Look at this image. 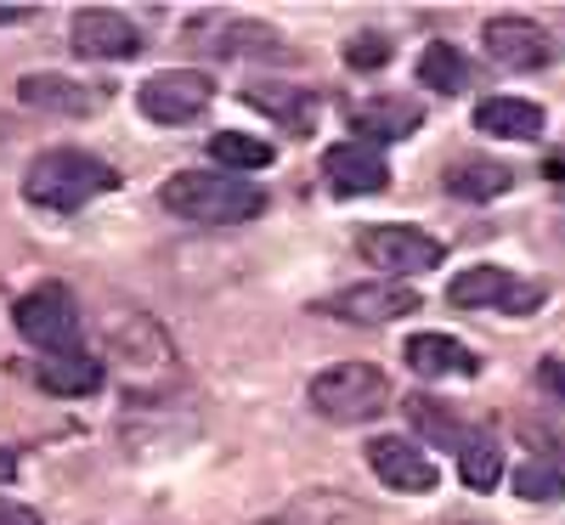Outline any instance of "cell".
<instances>
[{"label":"cell","instance_id":"1","mask_svg":"<svg viewBox=\"0 0 565 525\" xmlns=\"http://www.w3.org/2000/svg\"><path fill=\"white\" fill-rule=\"evenodd\" d=\"M159 204L193 226H238L266 210V193L232 170H175L159 186Z\"/></svg>","mask_w":565,"mask_h":525},{"label":"cell","instance_id":"2","mask_svg":"<svg viewBox=\"0 0 565 525\" xmlns=\"http://www.w3.org/2000/svg\"><path fill=\"white\" fill-rule=\"evenodd\" d=\"M114 186H119V170L103 164L97 153H79V148H52L23 170V199L40 210H57V215L85 210L90 199L114 193Z\"/></svg>","mask_w":565,"mask_h":525},{"label":"cell","instance_id":"3","mask_svg":"<svg viewBox=\"0 0 565 525\" xmlns=\"http://www.w3.org/2000/svg\"><path fill=\"white\" fill-rule=\"evenodd\" d=\"M114 373L130 401H153L175 385V345L170 333L148 317V311H130L114 322Z\"/></svg>","mask_w":565,"mask_h":525},{"label":"cell","instance_id":"4","mask_svg":"<svg viewBox=\"0 0 565 525\" xmlns=\"http://www.w3.org/2000/svg\"><path fill=\"white\" fill-rule=\"evenodd\" d=\"M311 407L328 424H373L391 407V378L373 362H334L311 378Z\"/></svg>","mask_w":565,"mask_h":525},{"label":"cell","instance_id":"5","mask_svg":"<svg viewBox=\"0 0 565 525\" xmlns=\"http://www.w3.org/2000/svg\"><path fill=\"white\" fill-rule=\"evenodd\" d=\"M12 322H18V333L40 356H79L85 322H79V306H74V294L63 289V282H40V289H29L12 306Z\"/></svg>","mask_w":565,"mask_h":525},{"label":"cell","instance_id":"6","mask_svg":"<svg viewBox=\"0 0 565 525\" xmlns=\"http://www.w3.org/2000/svg\"><path fill=\"white\" fill-rule=\"evenodd\" d=\"M356 249H362V260H367L373 271H385L391 282H407V277H418V271H436V266L447 260L441 237H430L424 226H407V221L367 226V232L356 237Z\"/></svg>","mask_w":565,"mask_h":525},{"label":"cell","instance_id":"7","mask_svg":"<svg viewBox=\"0 0 565 525\" xmlns=\"http://www.w3.org/2000/svg\"><path fill=\"white\" fill-rule=\"evenodd\" d=\"M447 300L458 311H503V317H526L543 306V282H526L521 271L509 266H469L447 282Z\"/></svg>","mask_w":565,"mask_h":525},{"label":"cell","instance_id":"8","mask_svg":"<svg viewBox=\"0 0 565 525\" xmlns=\"http://www.w3.org/2000/svg\"><path fill=\"white\" fill-rule=\"evenodd\" d=\"M215 103V79L204 68H159L136 85V108L153 125H193Z\"/></svg>","mask_w":565,"mask_h":525},{"label":"cell","instance_id":"9","mask_svg":"<svg viewBox=\"0 0 565 525\" xmlns=\"http://www.w3.org/2000/svg\"><path fill=\"white\" fill-rule=\"evenodd\" d=\"M186 40L210 57H271V63L295 57L289 40L266 23H255V18H193L186 23Z\"/></svg>","mask_w":565,"mask_h":525},{"label":"cell","instance_id":"10","mask_svg":"<svg viewBox=\"0 0 565 525\" xmlns=\"http://www.w3.org/2000/svg\"><path fill=\"white\" fill-rule=\"evenodd\" d=\"M18 103L23 108H40V114H57V119H90L108 108V85H90V79H74V74H23L18 79Z\"/></svg>","mask_w":565,"mask_h":525},{"label":"cell","instance_id":"11","mask_svg":"<svg viewBox=\"0 0 565 525\" xmlns=\"http://www.w3.org/2000/svg\"><path fill=\"white\" fill-rule=\"evenodd\" d=\"M481 45H487V57L498 68H514V74H537V68H548L559 57L554 34L543 23H532V18H492L481 29Z\"/></svg>","mask_w":565,"mask_h":525},{"label":"cell","instance_id":"12","mask_svg":"<svg viewBox=\"0 0 565 525\" xmlns=\"http://www.w3.org/2000/svg\"><path fill=\"white\" fill-rule=\"evenodd\" d=\"M322 311H328V317H340V322L380 328V322L413 317V311H418V289H413V282L373 277V282H356V289H340L334 300H322Z\"/></svg>","mask_w":565,"mask_h":525},{"label":"cell","instance_id":"13","mask_svg":"<svg viewBox=\"0 0 565 525\" xmlns=\"http://www.w3.org/2000/svg\"><path fill=\"white\" fill-rule=\"evenodd\" d=\"M322 181L334 186L340 199H367V193H385V186H391L385 148H373V141H334V148L322 153Z\"/></svg>","mask_w":565,"mask_h":525},{"label":"cell","instance_id":"14","mask_svg":"<svg viewBox=\"0 0 565 525\" xmlns=\"http://www.w3.org/2000/svg\"><path fill=\"white\" fill-rule=\"evenodd\" d=\"M68 40H74V52L85 63H130V57H141V29L125 12H103V7L79 12Z\"/></svg>","mask_w":565,"mask_h":525},{"label":"cell","instance_id":"15","mask_svg":"<svg viewBox=\"0 0 565 525\" xmlns=\"http://www.w3.org/2000/svg\"><path fill=\"white\" fill-rule=\"evenodd\" d=\"M367 469L380 474L391 492H436V481H441L430 452H418V441H407V436H373L367 441Z\"/></svg>","mask_w":565,"mask_h":525},{"label":"cell","instance_id":"16","mask_svg":"<svg viewBox=\"0 0 565 525\" xmlns=\"http://www.w3.org/2000/svg\"><path fill=\"white\" fill-rule=\"evenodd\" d=\"M244 103L260 108L266 119H277L282 130H295V136H311L317 130V90H306V85L255 79V85H244Z\"/></svg>","mask_w":565,"mask_h":525},{"label":"cell","instance_id":"17","mask_svg":"<svg viewBox=\"0 0 565 525\" xmlns=\"http://www.w3.org/2000/svg\"><path fill=\"white\" fill-rule=\"evenodd\" d=\"M407 367L418 378H476L481 373V356L447 340V333H413L407 340Z\"/></svg>","mask_w":565,"mask_h":525},{"label":"cell","instance_id":"18","mask_svg":"<svg viewBox=\"0 0 565 525\" xmlns=\"http://www.w3.org/2000/svg\"><path fill=\"white\" fill-rule=\"evenodd\" d=\"M418 125H424V108H418V103H402V97H373V103L351 108V130H356V141H373V148L413 136Z\"/></svg>","mask_w":565,"mask_h":525},{"label":"cell","instance_id":"19","mask_svg":"<svg viewBox=\"0 0 565 525\" xmlns=\"http://www.w3.org/2000/svg\"><path fill=\"white\" fill-rule=\"evenodd\" d=\"M476 130L503 136V141H537L543 136V108L526 97H487L476 103Z\"/></svg>","mask_w":565,"mask_h":525},{"label":"cell","instance_id":"20","mask_svg":"<svg viewBox=\"0 0 565 525\" xmlns=\"http://www.w3.org/2000/svg\"><path fill=\"white\" fill-rule=\"evenodd\" d=\"M34 378H40V390H52V396H97L103 390V378H108V367L97 362V356H45L40 367H34Z\"/></svg>","mask_w":565,"mask_h":525},{"label":"cell","instance_id":"21","mask_svg":"<svg viewBox=\"0 0 565 525\" xmlns=\"http://www.w3.org/2000/svg\"><path fill=\"white\" fill-rule=\"evenodd\" d=\"M447 193L463 199V204H487V199H503L509 186H514V170L498 164V159H458L447 175Z\"/></svg>","mask_w":565,"mask_h":525},{"label":"cell","instance_id":"22","mask_svg":"<svg viewBox=\"0 0 565 525\" xmlns=\"http://www.w3.org/2000/svg\"><path fill=\"white\" fill-rule=\"evenodd\" d=\"M210 159L215 170H232V175H249V170H266L277 159V148L266 136H244V130H215L210 136Z\"/></svg>","mask_w":565,"mask_h":525},{"label":"cell","instance_id":"23","mask_svg":"<svg viewBox=\"0 0 565 525\" xmlns=\"http://www.w3.org/2000/svg\"><path fill=\"white\" fill-rule=\"evenodd\" d=\"M458 474H463L469 492H492L503 481V452L487 429H469V441L458 447Z\"/></svg>","mask_w":565,"mask_h":525},{"label":"cell","instance_id":"24","mask_svg":"<svg viewBox=\"0 0 565 525\" xmlns=\"http://www.w3.org/2000/svg\"><path fill=\"white\" fill-rule=\"evenodd\" d=\"M418 85L424 90H441V97H458V90L469 85V63L458 45L436 40V45H424V57H418Z\"/></svg>","mask_w":565,"mask_h":525},{"label":"cell","instance_id":"25","mask_svg":"<svg viewBox=\"0 0 565 525\" xmlns=\"http://www.w3.org/2000/svg\"><path fill=\"white\" fill-rule=\"evenodd\" d=\"M402 407H407V418H413V424H418L436 447H452V452H458V447L469 441V424H458L441 401H430V396H407Z\"/></svg>","mask_w":565,"mask_h":525},{"label":"cell","instance_id":"26","mask_svg":"<svg viewBox=\"0 0 565 525\" xmlns=\"http://www.w3.org/2000/svg\"><path fill=\"white\" fill-rule=\"evenodd\" d=\"M514 497H526V503H554V497H565V469H559L548 452H537L532 463L514 469Z\"/></svg>","mask_w":565,"mask_h":525},{"label":"cell","instance_id":"27","mask_svg":"<svg viewBox=\"0 0 565 525\" xmlns=\"http://www.w3.org/2000/svg\"><path fill=\"white\" fill-rule=\"evenodd\" d=\"M345 63H351V68H385V63H391V40L373 34V29L356 34V40L345 45Z\"/></svg>","mask_w":565,"mask_h":525},{"label":"cell","instance_id":"28","mask_svg":"<svg viewBox=\"0 0 565 525\" xmlns=\"http://www.w3.org/2000/svg\"><path fill=\"white\" fill-rule=\"evenodd\" d=\"M537 385L565 407V356H543V362H537Z\"/></svg>","mask_w":565,"mask_h":525},{"label":"cell","instance_id":"29","mask_svg":"<svg viewBox=\"0 0 565 525\" xmlns=\"http://www.w3.org/2000/svg\"><path fill=\"white\" fill-rule=\"evenodd\" d=\"M0 525H40V514L29 503H12V497H0Z\"/></svg>","mask_w":565,"mask_h":525},{"label":"cell","instance_id":"30","mask_svg":"<svg viewBox=\"0 0 565 525\" xmlns=\"http://www.w3.org/2000/svg\"><path fill=\"white\" fill-rule=\"evenodd\" d=\"M12 481H18V452L0 447V486H12Z\"/></svg>","mask_w":565,"mask_h":525},{"label":"cell","instance_id":"31","mask_svg":"<svg viewBox=\"0 0 565 525\" xmlns=\"http://www.w3.org/2000/svg\"><path fill=\"white\" fill-rule=\"evenodd\" d=\"M7 23H29V12L23 7H7V12H0V29H7Z\"/></svg>","mask_w":565,"mask_h":525}]
</instances>
